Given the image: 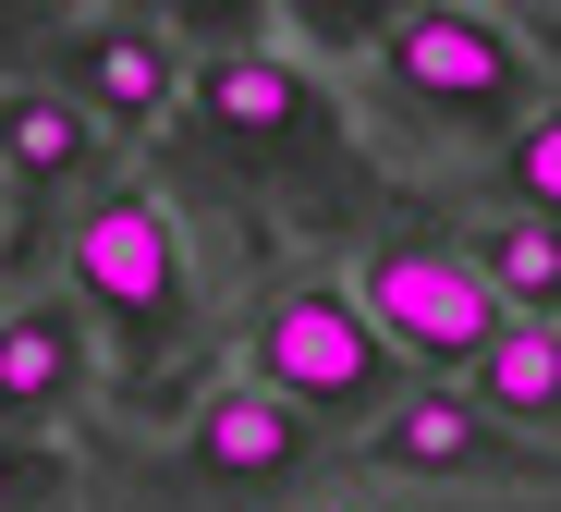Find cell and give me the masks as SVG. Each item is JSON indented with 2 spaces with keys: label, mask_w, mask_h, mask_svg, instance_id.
<instances>
[{
  "label": "cell",
  "mask_w": 561,
  "mask_h": 512,
  "mask_svg": "<svg viewBox=\"0 0 561 512\" xmlns=\"http://www.w3.org/2000/svg\"><path fill=\"white\" fill-rule=\"evenodd\" d=\"M61 281H73V305L123 354H171L183 330H196V257H183V220L159 208V195H135V183L85 195V220L61 232Z\"/></svg>",
  "instance_id": "obj_1"
},
{
  "label": "cell",
  "mask_w": 561,
  "mask_h": 512,
  "mask_svg": "<svg viewBox=\"0 0 561 512\" xmlns=\"http://www.w3.org/2000/svg\"><path fill=\"white\" fill-rule=\"evenodd\" d=\"M354 305L379 318V342H391L403 366H463V378H477V366L501 354V330H513V305H501V281L477 269V244H427V232L366 244V257H354Z\"/></svg>",
  "instance_id": "obj_2"
},
{
  "label": "cell",
  "mask_w": 561,
  "mask_h": 512,
  "mask_svg": "<svg viewBox=\"0 0 561 512\" xmlns=\"http://www.w3.org/2000/svg\"><path fill=\"white\" fill-rule=\"evenodd\" d=\"M256 390H280L294 416H391V378L403 354L379 342V318L342 293V281H294V293H268V318H256Z\"/></svg>",
  "instance_id": "obj_3"
},
{
  "label": "cell",
  "mask_w": 561,
  "mask_h": 512,
  "mask_svg": "<svg viewBox=\"0 0 561 512\" xmlns=\"http://www.w3.org/2000/svg\"><path fill=\"white\" fill-rule=\"evenodd\" d=\"M379 73H391L403 98H427V111H451V123H501V111H525V98H537L525 37H513L501 13H451V0L379 25Z\"/></svg>",
  "instance_id": "obj_4"
},
{
  "label": "cell",
  "mask_w": 561,
  "mask_h": 512,
  "mask_svg": "<svg viewBox=\"0 0 561 512\" xmlns=\"http://www.w3.org/2000/svg\"><path fill=\"white\" fill-rule=\"evenodd\" d=\"M196 123H208L232 159H294V147H330V98L306 86V61L232 49V61L196 73Z\"/></svg>",
  "instance_id": "obj_5"
},
{
  "label": "cell",
  "mask_w": 561,
  "mask_h": 512,
  "mask_svg": "<svg viewBox=\"0 0 561 512\" xmlns=\"http://www.w3.org/2000/svg\"><path fill=\"white\" fill-rule=\"evenodd\" d=\"M85 378H99V318L73 293H37L0 318V416H61L85 402Z\"/></svg>",
  "instance_id": "obj_6"
},
{
  "label": "cell",
  "mask_w": 561,
  "mask_h": 512,
  "mask_svg": "<svg viewBox=\"0 0 561 512\" xmlns=\"http://www.w3.org/2000/svg\"><path fill=\"white\" fill-rule=\"evenodd\" d=\"M366 464H391V476H489V464H513V452H501V428L477 416V402L415 390V402H391V416H379Z\"/></svg>",
  "instance_id": "obj_7"
},
{
  "label": "cell",
  "mask_w": 561,
  "mask_h": 512,
  "mask_svg": "<svg viewBox=\"0 0 561 512\" xmlns=\"http://www.w3.org/2000/svg\"><path fill=\"white\" fill-rule=\"evenodd\" d=\"M183 452H196L220 488H256V476H294L306 464V416H294V402H280V390H220L208 402V416H196V440H183Z\"/></svg>",
  "instance_id": "obj_8"
},
{
  "label": "cell",
  "mask_w": 561,
  "mask_h": 512,
  "mask_svg": "<svg viewBox=\"0 0 561 512\" xmlns=\"http://www.w3.org/2000/svg\"><path fill=\"white\" fill-rule=\"evenodd\" d=\"M73 86L99 98L111 123H159L171 86H183V37L171 25H85L73 37Z\"/></svg>",
  "instance_id": "obj_9"
},
{
  "label": "cell",
  "mask_w": 561,
  "mask_h": 512,
  "mask_svg": "<svg viewBox=\"0 0 561 512\" xmlns=\"http://www.w3.org/2000/svg\"><path fill=\"white\" fill-rule=\"evenodd\" d=\"M477 402H489V416H513V428H561V330L513 318L501 354L477 366Z\"/></svg>",
  "instance_id": "obj_10"
},
{
  "label": "cell",
  "mask_w": 561,
  "mask_h": 512,
  "mask_svg": "<svg viewBox=\"0 0 561 512\" xmlns=\"http://www.w3.org/2000/svg\"><path fill=\"white\" fill-rule=\"evenodd\" d=\"M477 269L501 281V305H561V232H549V220H501V232H477Z\"/></svg>",
  "instance_id": "obj_11"
},
{
  "label": "cell",
  "mask_w": 561,
  "mask_h": 512,
  "mask_svg": "<svg viewBox=\"0 0 561 512\" xmlns=\"http://www.w3.org/2000/svg\"><path fill=\"white\" fill-rule=\"evenodd\" d=\"M501 171H513V208L561 232V111H525L513 147H501Z\"/></svg>",
  "instance_id": "obj_12"
},
{
  "label": "cell",
  "mask_w": 561,
  "mask_h": 512,
  "mask_svg": "<svg viewBox=\"0 0 561 512\" xmlns=\"http://www.w3.org/2000/svg\"><path fill=\"white\" fill-rule=\"evenodd\" d=\"M0 147H13V171H85V123L61 98H13L0 111Z\"/></svg>",
  "instance_id": "obj_13"
},
{
  "label": "cell",
  "mask_w": 561,
  "mask_h": 512,
  "mask_svg": "<svg viewBox=\"0 0 561 512\" xmlns=\"http://www.w3.org/2000/svg\"><path fill=\"white\" fill-rule=\"evenodd\" d=\"M49 488H61V464H49V452L0 440V512H25V500H49Z\"/></svg>",
  "instance_id": "obj_14"
}]
</instances>
